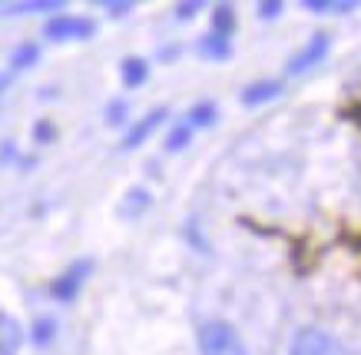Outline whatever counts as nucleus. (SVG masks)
I'll return each mask as SVG.
<instances>
[{
	"label": "nucleus",
	"instance_id": "1",
	"mask_svg": "<svg viewBox=\"0 0 361 355\" xmlns=\"http://www.w3.org/2000/svg\"><path fill=\"white\" fill-rule=\"evenodd\" d=\"M196 345H199V355H249L242 335L222 319L202 322L196 332Z\"/></svg>",
	"mask_w": 361,
	"mask_h": 355
},
{
	"label": "nucleus",
	"instance_id": "2",
	"mask_svg": "<svg viewBox=\"0 0 361 355\" xmlns=\"http://www.w3.org/2000/svg\"><path fill=\"white\" fill-rule=\"evenodd\" d=\"M97 34V23L90 17H73V13H56L44 27V37L54 44H77V40H90Z\"/></svg>",
	"mask_w": 361,
	"mask_h": 355
},
{
	"label": "nucleus",
	"instance_id": "3",
	"mask_svg": "<svg viewBox=\"0 0 361 355\" xmlns=\"http://www.w3.org/2000/svg\"><path fill=\"white\" fill-rule=\"evenodd\" d=\"M288 355H345V349H341L338 339L329 335L325 329H302V332L292 339Z\"/></svg>",
	"mask_w": 361,
	"mask_h": 355
},
{
	"label": "nucleus",
	"instance_id": "4",
	"mask_svg": "<svg viewBox=\"0 0 361 355\" xmlns=\"http://www.w3.org/2000/svg\"><path fill=\"white\" fill-rule=\"evenodd\" d=\"M90 272H93V259H80V263H73V266L66 269L63 276L54 279L50 296H54L56 302H73L80 296V289H83V282H87Z\"/></svg>",
	"mask_w": 361,
	"mask_h": 355
},
{
	"label": "nucleus",
	"instance_id": "5",
	"mask_svg": "<svg viewBox=\"0 0 361 355\" xmlns=\"http://www.w3.org/2000/svg\"><path fill=\"white\" fill-rule=\"evenodd\" d=\"M329 50H331V37L329 34H315L312 40H305V47H302L292 60H288V73H292V77H298V73H305V70L318 67V64L329 56Z\"/></svg>",
	"mask_w": 361,
	"mask_h": 355
},
{
	"label": "nucleus",
	"instance_id": "6",
	"mask_svg": "<svg viewBox=\"0 0 361 355\" xmlns=\"http://www.w3.org/2000/svg\"><path fill=\"white\" fill-rule=\"evenodd\" d=\"M163 120H166L163 107H159V110H149L136 126H130V133L123 136V150H136V146H142L156 130H159V126H163Z\"/></svg>",
	"mask_w": 361,
	"mask_h": 355
},
{
	"label": "nucleus",
	"instance_id": "7",
	"mask_svg": "<svg viewBox=\"0 0 361 355\" xmlns=\"http://www.w3.org/2000/svg\"><path fill=\"white\" fill-rule=\"evenodd\" d=\"M282 97V80H259V83H252V87L242 90V107H262L269 100H279Z\"/></svg>",
	"mask_w": 361,
	"mask_h": 355
},
{
	"label": "nucleus",
	"instance_id": "8",
	"mask_svg": "<svg viewBox=\"0 0 361 355\" xmlns=\"http://www.w3.org/2000/svg\"><path fill=\"white\" fill-rule=\"evenodd\" d=\"M120 80L126 90H136L142 87L146 80H149V64L142 60V56H126L120 64Z\"/></svg>",
	"mask_w": 361,
	"mask_h": 355
},
{
	"label": "nucleus",
	"instance_id": "9",
	"mask_svg": "<svg viewBox=\"0 0 361 355\" xmlns=\"http://www.w3.org/2000/svg\"><path fill=\"white\" fill-rule=\"evenodd\" d=\"M149 203H153L149 189H142V186L130 189V193H126V200L120 203V216H123V219H136L140 212L149 210Z\"/></svg>",
	"mask_w": 361,
	"mask_h": 355
},
{
	"label": "nucleus",
	"instance_id": "10",
	"mask_svg": "<svg viewBox=\"0 0 361 355\" xmlns=\"http://www.w3.org/2000/svg\"><path fill=\"white\" fill-rule=\"evenodd\" d=\"M196 50L202 56H209V60H229L232 56V44L229 37H219V34H206L202 40L196 44Z\"/></svg>",
	"mask_w": 361,
	"mask_h": 355
},
{
	"label": "nucleus",
	"instance_id": "11",
	"mask_svg": "<svg viewBox=\"0 0 361 355\" xmlns=\"http://www.w3.org/2000/svg\"><path fill=\"white\" fill-rule=\"evenodd\" d=\"M20 325H17V319H11V315H4L0 312V355H13L17 352V345H20Z\"/></svg>",
	"mask_w": 361,
	"mask_h": 355
},
{
	"label": "nucleus",
	"instance_id": "12",
	"mask_svg": "<svg viewBox=\"0 0 361 355\" xmlns=\"http://www.w3.org/2000/svg\"><path fill=\"white\" fill-rule=\"evenodd\" d=\"M216 116H219V110H216V103H209V100H202V103H196L192 110H189V116H186V123H189V130H196V126H212L216 123Z\"/></svg>",
	"mask_w": 361,
	"mask_h": 355
},
{
	"label": "nucleus",
	"instance_id": "13",
	"mask_svg": "<svg viewBox=\"0 0 361 355\" xmlns=\"http://www.w3.org/2000/svg\"><path fill=\"white\" fill-rule=\"evenodd\" d=\"M232 30H235V11H232V4H219L212 11V34L232 37Z\"/></svg>",
	"mask_w": 361,
	"mask_h": 355
},
{
	"label": "nucleus",
	"instance_id": "14",
	"mask_svg": "<svg viewBox=\"0 0 361 355\" xmlns=\"http://www.w3.org/2000/svg\"><path fill=\"white\" fill-rule=\"evenodd\" d=\"M63 11V4L60 0H33V4H13L11 17H20V13H60Z\"/></svg>",
	"mask_w": 361,
	"mask_h": 355
},
{
	"label": "nucleus",
	"instance_id": "15",
	"mask_svg": "<svg viewBox=\"0 0 361 355\" xmlns=\"http://www.w3.org/2000/svg\"><path fill=\"white\" fill-rule=\"evenodd\" d=\"M37 60H40V47L37 44H20L11 54V67L13 70H27V67H33Z\"/></svg>",
	"mask_w": 361,
	"mask_h": 355
},
{
	"label": "nucleus",
	"instance_id": "16",
	"mask_svg": "<svg viewBox=\"0 0 361 355\" xmlns=\"http://www.w3.org/2000/svg\"><path fill=\"white\" fill-rule=\"evenodd\" d=\"M54 335H56V322L50 319V315L33 322V329H30V342L33 345H50L54 342Z\"/></svg>",
	"mask_w": 361,
	"mask_h": 355
},
{
	"label": "nucleus",
	"instance_id": "17",
	"mask_svg": "<svg viewBox=\"0 0 361 355\" xmlns=\"http://www.w3.org/2000/svg\"><path fill=\"white\" fill-rule=\"evenodd\" d=\"M189 140H192V130H189V123H176L169 136H166V150L169 153H179V150H186Z\"/></svg>",
	"mask_w": 361,
	"mask_h": 355
},
{
	"label": "nucleus",
	"instance_id": "18",
	"mask_svg": "<svg viewBox=\"0 0 361 355\" xmlns=\"http://www.w3.org/2000/svg\"><path fill=\"white\" fill-rule=\"evenodd\" d=\"M106 123H113V126H116V123H126V103L113 100L110 107H106Z\"/></svg>",
	"mask_w": 361,
	"mask_h": 355
},
{
	"label": "nucleus",
	"instance_id": "19",
	"mask_svg": "<svg viewBox=\"0 0 361 355\" xmlns=\"http://www.w3.org/2000/svg\"><path fill=\"white\" fill-rule=\"evenodd\" d=\"M199 11H202L199 0H192V4H179V7H176V17H179V20H192Z\"/></svg>",
	"mask_w": 361,
	"mask_h": 355
},
{
	"label": "nucleus",
	"instance_id": "20",
	"mask_svg": "<svg viewBox=\"0 0 361 355\" xmlns=\"http://www.w3.org/2000/svg\"><path fill=\"white\" fill-rule=\"evenodd\" d=\"M33 136H37V143H50V140L56 136V130L50 126V123H37V126H33Z\"/></svg>",
	"mask_w": 361,
	"mask_h": 355
},
{
	"label": "nucleus",
	"instance_id": "21",
	"mask_svg": "<svg viewBox=\"0 0 361 355\" xmlns=\"http://www.w3.org/2000/svg\"><path fill=\"white\" fill-rule=\"evenodd\" d=\"M279 13H282V4H259V17H262V20H275V17H279Z\"/></svg>",
	"mask_w": 361,
	"mask_h": 355
},
{
	"label": "nucleus",
	"instance_id": "22",
	"mask_svg": "<svg viewBox=\"0 0 361 355\" xmlns=\"http://www.w3.org/2000/svg\"><path fill=\"white\" fill-rule=\"evenodd\" d=\"M103 7H106V11H110L113 17H126V13L133 11V4H130V0H126V4H103Z\"/></svg>",
	"mask_w": 361,
	"mask_h": 355
},
{
	"label": "nucleus",
	"instance_id": "23",
	"mask_svg": "<svg viewBox=\"0 0 361 355\" xmlns=\"http://www.w3.org/2000/svg\"><path fill=\"white\" fill-rule=\"evenodd\" d=\"M4 87H7V80H4V77H0V90H4Z\"/></svg>",
	"mask_w": 361,
	"mask_h": 355
}]
</instances>
